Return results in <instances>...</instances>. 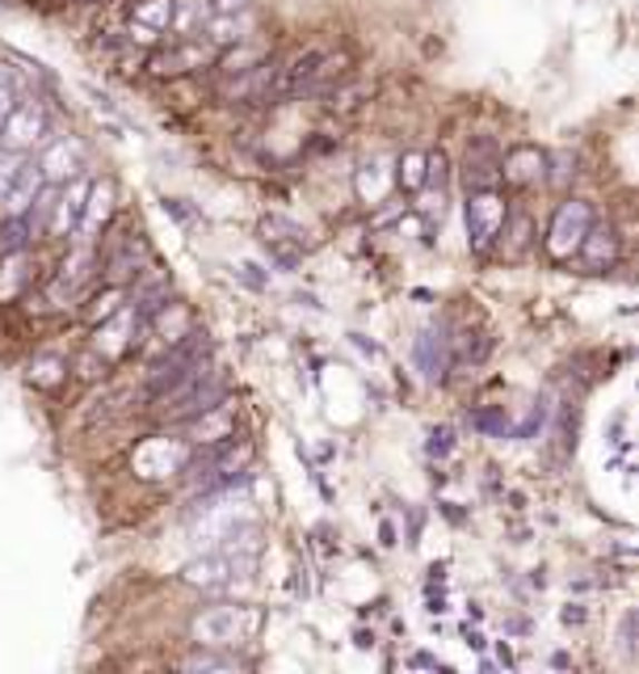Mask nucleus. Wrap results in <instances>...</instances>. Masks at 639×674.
Listing matches in <instances>:
<instances>
[{
    "label": "nucleus",
    "mask_w": 639,
    "mask_h": 674,
    "mask_svg": "<svg viewBox=\"0 0 639 674\" xmlns=\"http://www.w3.org/2000/svg\"><path fill=\"white\" fill-rule=\"evenodd\" d=\"M253 569H257V557L245 544H224V548H210L203 557H194L181 569V582L203 590V595H236L253 582Z\"/></svg>",
    "instance_id": "nucleus-1"
},
{
    "label": "nucleus",
    "mask_w": 639,
    "mask_h": 674,
    "mask_svg": "<svg viewBox=\"0 0 639 674\" xmlns=\"http://www.w3.org/2000/svg\"><path fill=\"white\" fill-rule=\"evenodd\" d=\"M240 666H248L245 657H236V654H215L210 645H203L198 654L181 657V671H240Z\"/></svg>",
    "instance_id": "nucleus-20"
},
{
    "label": "nucleus",
    "mask_w": 639,
    "mask_h": 674,
    "mask_svg": "<svg viewBox=\"0 0 639 674\" xmlns=\"http://www.w3.org/2000/svg\"><path fill=\"white\" fill-rule=\"evenodd\" d=\"M547 169V156L539 153V148H530V144H522V148H513V153L501 160V177L505 182H513V186H527V182H539Z\"/></svg>",
    "instance_id": "nucleus-14"
},
{
    "label": "nucleus",
    "mask_w": 639,
    "mask_h": 674,
    "mask_svg": "<svg viewBox=\"0 0 639 674\" xmlns=\"http://www.w3.org/2000/svg\"><path fill=\"white\" fill-rule=\"evenodd\" d=\"M85 194H89L85 177H72V182H63V191L51 194V203H47V212H51L47 228H51V236H72L80 207H85Z\"/></svg>",
    "instance_id": "nucleus-9"
},
{
    "label": "nucleus",
    "mask_w": 639,
    "mask_h": 674,
    "mask_svg": "<svg viewBox=\"0 0 639 674\" xmlns=\"http://www.w3.org/2000/svg\"><path fill=\"white\" fill-rule=\"evenodd\" d=\"M425 174H430V156L425 153H404L395 160V186H404V191H421Z\"/></svg>",
    "instance_id": "nucleus-19"
},
{
    "label": "nucleus",
    "mask_w": 639,
    "mask_h": 674,
    "mask_svg": "<svg viewBox=\"0 0 639 674\" xmlns=\"http://www.w3.org/2000/svg\"><path fill=\"white\" fill-rule=\"evenodd\" d=\"M253 30V18H248V9H236V13H210L207 26H203V35H207L215 47H232V42H240Z\"/></svg>",
    "instance_id": "nucleus-16"
},
{
    "label": "nucleus",
    "mask_w": 639,
    "mask_h": 674,
    "mask_svg": "<svg viewBox=\"0 0 639 674\" xmlns=\"http://www.w3.org/2000/svg\"><path fill=\"white\" fill-rule=\"evenodd\" d=\"M9 224L0 228V253H18V250H26V241L35 236V219L30 215H4Z\"/></svg>",
    "instance_id": "nucleus-23"
},
{
    "label": "nucleus",
    "mask_w": 639,
    "mask_h": 674,
    "mask_svg": "<svg viewBox=\"0 0 639 674\" xmlns=\"http://www.w3.org/2000/svg\"><path fill=\"white\" fill-rule=\"evenodd\" d=\"M215 13H236V9H248V0H210Z\"/></svg>",
    "instance_id": "nucleus-28"
},
{
    "label": "nucleus",
    "mask_w": 639,
    "mask_h": 674,
    "mask_svg": "<svg viewBox=\"0 0 639 674\" xmlns=\"http://www.w3.org/2000/svg\"><path fill=\"white\" fill-rule=\"evenodd\" d=\"M392 186H395V174L387 169V160H366V165L357 169V194H362V203H383Z\"/></svg>",
    "instance_id": "nucleus-17"
},
{
    "label": "nucleus",
    "mask_w": 639,
    "mask_h": 674,
    "mask_svg": "<svg viewBox=\"0 0 639 674\" xmlns=\"http://www.w3.org/2000/svg\"><path fill=\"white\" fill-rule=\"evenodd\" d=\"M173 4H177V0H139L131 18V39L151 42V39H160V35H169Z\"/></svg>",
    "instance_id": "nucleus-10"
},
{
    "label": "nucleus",
    "mask_w": 639,
    "mask_h": 674,
    "mask_svg": "<svg viewBox=\"0 0 639 674\" xmlns=\"http://www.w3.org/2000/svg\"><path fill=\"white\" fill-rule=\"evenodd\" d=\"M110 325L97 329V354H106V359H114V354H122V350L131 346V333L135 325H139V316H135L131 309H118L114 316H106Z\"/></svg>",
    "instance_id": "nucleus-13"
},
{
    "label": "nucleus",
    "mask_w": 639,
    "mask_h": 674,
    "mask_svg": "<svg viewBox=\"0 0 639 674\" xmlns=\"http://www.w3.org/2000/svg\"><path fill=\"white\" fill-rule=\"evenodd\" d=\"M505 198L492 191V186H480V191H471L468 198V241L475 253H484L501 236V228H505Z\"/></svg>",
    "instance_id": "nucleus-5"
},
{
    "label": "nucleus",
    "mask_w": 639,
    "mask_h": 674,
    "mask_svg": "<svg viewBox=\"0 0 639 674\" xmlns=\"http://www.w3.org/2000/svg\"><path fill=\"white\" fill-rule=\"evenodd\" d=\"M114 215V182H89V194H85V207H80V219H76V241L80 245H94L97 236L106 232Z\"/></svg>",
    "instance_id": "nucleus-8"
},
{
    "label": "nucleus",
    "mask_w": 639,
    "mask_h": 674,
    "mask_svg": "<svg viewBox=\"0 0 639 674\" xmlns=\"http://www.w3.org/2000/svg\"><path fill=\"white\" fill-rule=\"evenodd\" d=\"M593 224V207L572 198V203H560V212L551 215V228H547V253L556 262H572L577 250H581L584 232Z\"/></svg>",
    "instance_id": "nucleus-4"
},
{
    "label": "nucleus",
    "mask_w": 639,
    "mask_h": 674,
    "mask_svg": "<svg viewBox=\"0 0 639 674\" xmlns=\"http://www.w3.org/2000/svg\"><path fill=\"white\" fill-rule=\"evenodd\" d=\"M135 266H139V241H127L122 253L110 257V279H127V274H135Z\"/></svg>",
    "instance_id": "nucleus-26"
},
{
    "label": "nucleus",
    "mask_w": 639,
    "mask_h": 674,
    "mask_svg": "<svg viewBox=\"0 0 639 674\" xmlns=\"http://www.w3.org/2000/svg\"><path fill=\"white\" fill-rule=\"evenodd\" d=\"M253 628H257V616L248 607H207V612H198V616L189 619L194 645H210V649H232Z\"/></svg>",
    "instance_id": "nucleus-2"
},
{
    "label": "nucleus",
    "mask_w": 639,
    "mask_h": 674,
    "mask_svg": "<svg viewBox=\"0 0 639 674\" xmlns=\"http://www.w3.org/2000/svg\"><path fill=\"white\" fill-rule=\"evenodd\" d=\"M581 262L589 270H602V266H615V257H619V232L615 228H593L589 224V232H584L581 241Z\"/></svg>",
    "instance_id": "nucleus-15"
},
{
    "label": "nucleus",
    "mask_w": 639,
    "mask_h": 674,
    "mask_svg": "<svg viewBox=\"0 0 639 674\" xmlns=\"http://www.w3.org/2000/svg\"><path fill=\"white\" fill-rule=\"evenodd\" d=\"M21 174V156L13 153H0V203H4V194L13 191V182Z\"/></svg>",
    "instance_id": "nucleus-27"
},
{
    "label": "nucleus",
    "mask_w": 639,
    "mask_h": 674,
    "mask_svg": "<svg viewBox=\"0 0 639 674\" xmlns=\"http://www.w3.org/2000/svg\"><path fill=\"white\" fill-rule=\"evenodd\" d=\"M21 101V85L18 77H13V68L9 64H0V123L9 118V110Z\"/></svg>",
    "instance_id": "nucleus-25"
},
{
    "label": "nucleus",
    "mask_w": 639,
    "mask_h": 674,
    "mask_svg": "<svg viewBox=\"0 0 639 674\" xmlns=\"http://www.w3.org/2000/svg\"><path fill=\"white\" fill-rule=\"evenodd\" d=\"M97 266V257L94 250L85 245V250H76L68 262H63V270H59V279L51 283V304H63V300H72L76 291L89 283V274H94Z\"/></svg>",
    "instance_id": "nucleus-11"
},
{
    "label": "nucleus",
    "mask_w": 639,
    "mask_h": 674,
    "mask_svg": "<svg viewBox=\"0 0 639 674\" xmlns=\"http://www.w3.org/2000/svg\"><path fill=\"white\" fill-rule=\"evenodd\" d=\"M189 451H194V447L177 443V439H148V443L135 451V472L148 477V481L169 477V472H186Z\"/></svg>",
    "instance_id": "nucleus-7"
},
{
    "label": "nucleus",
    "mask_w": 639,
    "mask_h": 674,
    "mask_svg": "<svg viewBox=\"0 0 639 674\" xmlns=\"http://www.w3.org/2000/svg\"><path fill=\"white\" fill-rule=\"evenodd\" d=\"M42 174H38V165L35 160H21V174L18 182H13V191L4 194V203H0V212L4 215H26L30 207H35V198L42 194Z\"/></svg>",
    "instance_id": "nucleus-12"
},
{
    "label": "nucleus",
    "mask_w": 639,
    "mask_h": 674,
    "mask_svg": "<svg viewBox=\"0 0 639 674\" xmlns=\"http://www.w3.org/2000/svg\"><path fill=\"white\" fill-rule=\"evenodd\" d=\"M421 367H425V375H430V380H438V375H442V371H446V338H442V333H438V329H430V333H425V338H421Z\"/></svg>",
    "instance_id": "nucleus-22"
},
{
    "label": "nucleus",
    "mask_w": 639,
    "mask_h": 674,
    "mask_svg": "<svg viewBox=\"0 0 639 674\" xmlns=\"http://www.w3.org/2000/svg\"><path fill=\"white\" fill-rule=\"evenodd\" d=\"M85 160H89L85 144H80L76 135H59V139H51V144L42 148V156H38L35 165H38V174H42L47 186H63V182L80 177Z\"/></svg>",
    "instance_id": "nucleus-6"
},
{
    "label": "nucleus",
    "mask_w": 639,
    "mask_h": 674,
    "mask_svg": "<svg viewBox=\"0 0 639 674\" xmlns=\"http://www.w3.org/2000/svg\"><path fill=\"white\" fill-rule=\"evenodd\" d=\"M26 283V253H4V262H0V300H13Z\"/></svg>",
    "instance_id": "nucleus-24"
},
{
    "label": "nucleus",
    "mask_w": 639,
    "mask_h": 674,
    "mask_svg": "<svg viewBox=\"0 0 639 674\" xmlns=\"http://www.w3.org/2000/svg\"><path fill=\"white\" fill-rule=\"evenodd\" d=\"M501 174V160L492 156L489 144H480L475 153H468V182H471V191H480V186H489L492 177Z\"/></svg>",
    "instance_id": "nucleus-21"
},
{
    "label": "nucleus",
    "mask_w": 639,
    "mask_h": 674,
    "mask_svg": "<svg viewBox=\"0 0 639 674\" xmlns=\"http://www.w3.org/2000/svg\"><path fill=\"white\" fill-rule=\"evenodd\" d=\"M47 135H51V115H47V106L35 101V97H21L18 106L9 110V118L0 123V153H13V156L35 153Z\"/></svg>",
    "instance_id": "nucleus-3"
},
{
    "label": "nucleus",
    "mask_w": 639,
    "mask_h": 674,
    "mask_svg": "<svg viewBox=\"0 0 639 674\" xmlns=\"http://www.w3.org/2000/svg\"><path fill=\"white\" fill-rule=\"evenodd\" d=\"M210 18V0H177L173 4V26L169 30H177V35H203V26H207Z\"/></svg>",
    "instance_id": "nucleus-18"
}]
</instances>
